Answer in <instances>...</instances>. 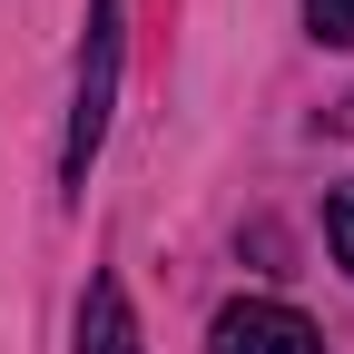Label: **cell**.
I'll return each mask as SVG.
<instances>
[{
  "instance_id": "cell-2",
  "label": "cell",
  "mask_w": 354,
  "mask_h": 354,
  "mask_svg": "<svg viewBox=\"0 0 354 354\" xmlns=\"http://www.w3.org/2000/svg\"><path fill=\"white\" fill-rule=\"evenodd\" d=\"M207 354H325V335L276 295H236L227 315L207 325Z\"/></svg>"
},
{
  "instance_id": "cell-5",
  "label": "cell",
  "mask_w": 354,
  "mask_h": 354,
  "mask_svg": "<svg viewBox=\"0 0 354 354\" xmlns=\"http://www.w3.org/2000/svg\"><path fill=\"white\" fill-rule=\"evenodd\" d=\"M305 30H315L325 50H344L354 39V0H305Z\"/></svg>"
},
{
  "instance_id": "cell-1",
  "label": "cell",
  "mask_w": 354,
  "mask_h": 354,
  "mask_svg": "<svg viewBox=\"0 0 354 354\" xmlns=\"http://www.w3.org/2000/svg\"><path fill=\"white\" fill-rule=\"evenodd\" d=\"M118 50H128V0H99L79 39V88H69V138H59V177L88 187V158L109 138V109H118Z\"/></svg>"
},
{
  "instance_id": "cell-3",
  "label": "cell",
  "mask_w": 354,
  "mask_h": 354,
  "mask_svg": "<svg viewBox=\"0 0 354 354\" xmlns=\"http://www.w3.org/2000/svg\"><path fill=\"white\" fill-rule=\"evenodd\" d=\"M79 354H138V315H128L118 276H88V295H79Z\"/></svg>"
},
{
  "instance_id": "cell-4",
  "label": "cell",
  "mask_w": 354,
  "mask_h": 354,
  "mask_svg": "<svg viewBox=\"0 0 354 354\" xmlns=\"http://www.w3.org/2000/svg\"><path fill=\"white\" fill-rule=\"evenodd\" d=\"M325 236H335V266L354 276V177H344L335 197H325Z\"/></svg>"
}]
</instances>
